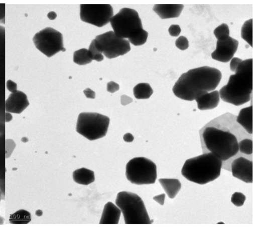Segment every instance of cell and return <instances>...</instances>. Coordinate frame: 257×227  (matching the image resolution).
<instances>
[{"label": "cell", "mask_w": 257, "mask_h": 227, "mask_svg": "<svg viewBox=\"0 0 257 227\" xmlns=\"http://www.w3.org/2000/svg\"><path fill=\"white\" fill-rule=\"evenodd\" d=\"M221 72L212 67L203 66L182 74L175 82L172 91L177 98L192 101L201 92H211L218 86Z\"/></svg>", "instance_id": "cell-1"}, {"label": "cell", "mask_w": 257, "mask_h": 227, "mask_svg": "<svg viewBox=\"0 0 257 227\" xmlns=\"http://www.w3.org/2000/svg\"><path fill=\"white\" fill-rule=\"evenodd\" d=\"M252 90V59L242 60L235 74L230 75L227 84L219 90L220 98L238 106L249 102Z\"/></svg>", "instance_id": "cell-2"}, {"label": "cell", "mask_w": 257, "mask_h": 227, "mask_svg": "<svg viewBox=\"0 0 257 227\" xmlns=\"http://www.w3.org/2000/svg\"><path fill=\"white\" fill-rule=\"evenodd\" d=\"M222 161L210 152L187 160L182 168L181 174L188 180L204 184L218 178Z\"/></svg>", "instance_id": "cell-3"}, {"label": "cell", "mask_w": 257, "mask_h": 227, "mask_svg": "<svg viewBox=\"0 0 257 227\" xmlns=\"http://www.w3.org/2000/svg\"><path fill=\"white\" fill-rule=\"evenodd\" d=\"M201 138L208 152L222 161L233 157L239 151L236 136L226 128L206 126L202 130Z\"/></svg>", "instance_id": "cell-4"}, {"label": "cell", "mask_w": 257, "mask_h": 227, "mask_svg": "<svg viewBox=\"0 0 257 227\" xmlns=\"http://www.w3.org/2000/svg\"><path fill=\"white\" fill-rule=\"evenodd\" d=\"M116 205L122 212L125 224H151L144 203L136 194L120 192L117 194Z\"/></svg>", "instance_id": "cell-5"}, {"label": "cell", "mask_w": 257, "mask_h": 227, "mask_svg": "<svg viewBox=\"0 0 257 227\" xmlns=\"http://www.w3.org/2000/svg\"><path fill=\"white\" fill-rule=\"evenodd\" d=\"M110 22L115 35L121 38H133L147 32L143 28L138 12L124 8L113 16Z\"/></svg>", "instance_id": "cell-6"}, {"label": "cell", "mask_w": 257, "mask_h": 227, "mask_svg": "<svg viewBox=\"0 0 257 227\" xmlns=\"http://www.w3.org/2000/svg\"><path fill=\"white\" fill-rule=\"evenodd\" d=\"M109 118L97 112H81L77 118L76 132L90 140L104 137L107 132Z\"/></svg>", "instance_id": "cell-7"}, {"label": "cell", "mask_w": 257, "mask_h": 227, "mask_svg": "<svg viewBox=\"0 0 257 227\" xmlns=\"http://www.w3.org/2000/svg\"><path fill=\"white\" fill-rule=\"evenodd\" d=\"M125 175L132 184L142 185L155 182L157 177V166L151 160L145 157H136L126 165Z\"/></svg>", "instance_id": "cell-8"}, {"label": "cell", "mask_w": 257, "mask_h": 227, "mask_svg": "<svg viewBox=\"0 0 257 227\" xmlns=\"http://www.w3.org/2000/svg\"><path fill=\"white\" fill-rule=\"evenodd\" d=\"M33 41L36 48L48 58L60 51H66L63 47L62 34L51 27H47L37 32Z\"/></svg>", "instance_id": "cell-9"}, {"label": "cell", "mask_w": 257, "mask_h": 227, "mask_svg": "<svg viewBox=\"0 0 257 227\" xmlns=\"http://www.w3.org/2000/svg\"><path fill=\"white\" fill-rule=\"evenodd\" d=\"M95 40L99 50L108 58L124 55L131 50L128 40L117 37L113 31L98 35Z\"/></svg>", "instance_id": "cell-10"}, {"label": "cell", "mask_w": 257, "mask_h": 227, "mask_svg": "<svg viewBox=\"0 0 257 227\" xmlns=\"http://www.w3.org/2000/svg\"><path fill=\"white\" fill-rule=\"evenodd\" d=\"M113 14V8L109 4H81L80 6L81 20L98 27L107 24Z\"/></svg>", "instance_id": "cell-11"}, {"label": "cell", "mask_w": 257, "mask_h": 227, "mask_svg": "<svg viewBox=\"0 0 257 227\" xmlns=\"http://www.w3.org/2000/svg\"><path fill=\"white\" fill-rule=\"evenodd\" d=\"M238 46V40L230 36L224 40H217L216 49L211 53V57L216 60L227 62L233 57Z\"/></svg>", "instance_id": "cell-12"}, {"label": "cell", "mask_w": 257, "mask_h": 227, "mask_svg": "<svg viewBox=\"0 0 257 227\" xmlns=\"http://www.w3.org/2000/svg\"><path fill=\"white\" fill-rule=\"evenodd\" d=\"M232 176L246 183L252 182V162L244 157L234 160L231 164Z\"/></svg>", "instance_id": "cell-13"}, {"label": "cell", "mask_w": 257, "mask_h": 227, "mask_svg": "<svg viewBox=\"0 0 257 227\" xmlns=\"http://www.w3.org/2000/svg\"><path fill=\"white\" fill-rule=\"evenodd\" d=\"M29 104L26 94L20 90H16L12 92L5 103L7 112L20 114Z\"/></svg>", "instance_id": "cell-14"}, {"label": "cell", "mask_w": 257, "mask_h": 227, "mask_svg": "<svg viewBox=\"0 0 257 227\" xmlns=\"http://www.w3.org/2000/svg\"><path fill=\"white\" fill-rule=\"evenodd\" d=\"M195 100L197 103L199 110H212L218 106L220 100V95L219 92L215 90L210 92L202 91L197 95Z\"/></svg>", "instance_id": "cell-15"}, {"label": "cell", "mask_w": 257, "mask_h": 227, "mask_svg": "<svg viewBox=\"0 0 257 227\" xmlns=\"http://www.w3.org/2000/svg\"><path fill=\"white\" fill-rule=\"evenodd\" d=\"M184 8L182 4H156L153 10L162 19L178 17Z\"/></svg>", "instance_id": "cell-16"}, {"label": "cell", "mask_w": 257, "mask_h": 227, "mask_svg": "<svg viewBox=\"0 0 257 227\" xmlns=\"http://www.w3.org/2000/svg\"><path fill=\"white\" fill-rule=\"evenodd\" d=\"M121 210L112 202H107L104 207L100 220V224H118Z\"/></svg>", "instance_id": "cell-17"}, {"label": "cell", "mask_w": 257, "mask_h": 227, "mask_svg": "<svg viewBox=\"0 0 257 227\" xmlns=\"http://www.w3.org/2000/svg\"><path fill=\"white\" fill-rule=\"evenodd\" d=\"M236 122L243 128L249 134H252V106L244 108L240 110L236 117Z\"/></svg>", "instance_id": "cell-18"}, {"label": "cell", "mask_w": 257, "mask_h": 227, "mask_svg": "<svg viewBox=\"0 0 257 227\" xmlns=\"http://www.w3.org/2000/svg\"><path fill=\"white\" fill-rule=\"evenodd\" d=\"M158 180L170 198H174L181 188V184L177 178H163Z\"/></svg>", "instance_id": "cell-19"}, {"label": "cell", "mask_w": 257, "mask_h": 227, "mask_svg": "<svg viewBox=\"0 0 257 227\" xmlns=\"http://www.w3.org/2000/svg\"><path fill=\"white\" fill-rule=\"evenodd\" d=\"M73 178L77 184L88 185L95 180L94 172L85 168L74 170L73 172Z\"/></svg>", "instance_id": "cell-20"}, {"label": "cell", "mask_w": 257, "mask_h": 227, "mask_svg": "<svg viewBox=\"0 0 257 227\" xmlns=\"http://www.w3.org/2000/svg\"><path fill=\"white\" fill-rule=\"evenodd\" d=\"M133 92L137 99H148L153 94V90L148 83H139L134 88Z\"/></svg>", "instance_id": "cell-21"}, {"label": "cell", "mask_w": 257, "mask_h": 227, "mask_svg": "<svg viewBox=\"0 0 257 227\" xmlns=\"http://www.w3.org/2000/svg\"><path fill=\"white\" fill-rule=\"evenodd\" d=\"M31 220V214L25 210H20L11 214L9 219L13 224H27Z\"/></svg>", "instance_id": "cell-22"}, {"label": "cell", "mask_w": 257, "mask_h": 227, "mask_svg": "<svg viewBox=\"0 0 257 227\" xmlns=\"http://www.w3.org/2000/svg\"><path fill=\"white\" fill-rule=\"evenodd\" d=\"M92 60L89 52L86 48H81L74 52L73 62L78 65H85Z\"/></svg>", "instance_id": "cell-23"}, {"label": "cell", "mask_w": 257, "mask_h": 227, "mask_svg": "<svg viewBox=\"0 0 257 227\" xmlns=\"http://www.w3.org/2000/svg\"><path fill=\"white\" fill-rule=\"evenodd\" d=\"M241 38L252 46V19L246 20L241 29Z\"/></svg>", "instance_id": "cell-24"}, {"label": "cell", "mask_w": 257, "mask_h": 227, "mask_svg": "<svg viewBox=\"0 0 257 227\" xmlns=\"http://www.w3.org/2000/svg\"><path fill=\"white\" fill-rule=\"evenodd\" d=\"M217 40H223L229 36V29L226 24H222L215 28L213 32Z\"/></svg>", "instance_id": "cell-25"}, {"label": "cell", "mask_w": 257, "mask_h": 227, "mask_svg": "<svg viewBox=\"0 0 257 227\" xmlns=\"http://www.w3.org/2000/svg\"><path fill=\"white\" fill-rule=\"evenodd\" d=\"M88 50L92 60L101 62L103 60V56L98 48L95 39L93 40L90 44Z\"/></svg>", "instance_id": "cell-26"}, {"label": "cell", "mask_w": 257, "mask_h": 227, "mask_svg": "<svg viewBox=\"0 0 257 227\" xmlns=\"http://www.w3.org/2000/svg\"><path fill=\"white\" fill-rule=\"evenodd\" d=\"M238 150L240 152L251 154H252V140L249 138H244L240 140L238 143Z\"/></svg>", "instance_id": "cell-27"}, {"label": "cell", "mask_w": 257, "mask_h": 227, "mask_svg": "<svg viewBox=\"0 0 257 227\" xmlns=\"http://www.w3.org/2000/svg\"><path fill=\"white\" fill-rule=\"evenodd\" d=\"M245 196L241 192H235L231 197V202L236 206H243L245 200Z\"/></svg>", "instance_id": "cell-28"}, {"label": "cell", "mask_w": 257, "mask_h": 227, "mask_svg": "<svg viewBox=\"0 0 257 227\" xmlns=\"http://www.w3.org/2000/svg\"><path fill=\"white\" fill-rule=\"evenodd\" d=\"M175 45L179 49L184 50L188 48L189 42L185 36H181L176 40Z\"/></svg>", "instance_id": "cell-29"}, {"label": "cell", "mask_w": 257, "mask_h": 227, "mask_svg": "<svg viewBox=\"0 0 257 227\" xmlns=\"http://www.w3.org/2000/svg\"><path fill=\"white\" fill-rule=\"evenodd\" d=\"M181 28L178 24H172L168 29L170 34L172 36H177L181 32Z\"/></svg>", "instance_id": "cell-30"}, {"label": "cell", "mask_w": 257, "mask_h": 227, "mask_svg": "<svg viewBox=\"0 0 257 227\" xmlns=\"http://www.w3.org/2000/svg\"><path fill=\"white\" fill-rule=\"evenodd\" d=\"M242 60L237 57H233L231 59L230 62V69L233 72H235L236 68L238 65L242 62Z\"/></svg>", "instance_id": "cell-31"}, {"label": "cell", "mask_w": 257, "mask_h": 227, "mask_svg": "<svg viewBox=\"0 0 257 227\" xmlns=\"http://www.w3.org/2000/svg\"><path fill=\"white\" fill-rule=\"evenodd\" d=\"M119 88V84L113 81H110L107 84V91L110 93L117 91Z\"/></svg>", "instance_id": "cell-32"}, {"label": "cell", "mask_w": 257, "mask_h": 227, "mask_svg": "<svg viewBox=\"0 0 257 227\" xmlns=\"http://www.w3.org/2000/svg\"><path fill=\"white\" fill-rule=\"evenodd\" d=\"M7 87L8 90L12 92L17 90V84L11 80H8Z\"/></svg>", "instance_id": "cell-33"}, {"label": "cell", "mask_w": 257, "mask_h": 227, "mask_svg": "<svg viewBox=\"0 0 257 227\" xmlns=\"http://www.w3.org/2000/svg\"><path fill=\"white\" fill-rule=\"evenodd\" d=\"M120 101L122 106H125L132 102L133 99L125 94H123L121 96Z\"/></svg>", "instance_id": "cell-34"}, {"label": "cell", "mask_w": 257, "mask_h": 227, "mask_svg": "<svg viewBox=\"0 0 257 227\" xmlns=\"http://www.w3.org/2000/svg\"><path fill=\"white\" fill-rule=\"evenodd\" d=\"M83 92L87 98L93 99L95 97V92L89 88L85 89Z\"/></svg>", "instance_id": "cell-35"}, {"label": "cell", "mask_w": 257, "mask_h": 227, "mask_svg": "<svg viewBox=\"0 0 257 227\" xmlns=\"http://www.w3.org/2000/svg\"><path fill=\"white\" fill-rule=\"evenodd\" d=\"M165 194H162L153 197V200L158 202L160 204L163 206L164 204Z\"/></svg>", "instance_id": "cell-36"}, {"label": "cell", "mask_w": 257, "mask_h": 227, "mask_svg": "<svg viewBox=\"0 0 257 227\" xmlns=\"http://www.w3.org/2000/svg\"><path fill=\"white\" fill-rule=\"evenodd\" d=\"M123 140L127 142H132L134 139V137L131 133H126L123 136Z\"/></svg>", "instance_id": "cell-37"}, {"label": "cell", "mask_w": 257, "mask_h": 227, "mask_svg": "<svg viewBox=\"0 0 257 227\" xmlns=\"http://www.w3.org/2000/svg\"><path fill=\"white\" fill-rule=\"evenodd\" d=\"M5 4H0V20L5 18Z\"/></svg>", "instance_id": "cell-38"}, {"label": "cell", "mask_w": 257, "mask_h": 227, "mask_svg": "<svg viewBox=\"0 0 257 227\" xmlns=\"http://www.w3.org/2000/svg\"><path fill=\"white\" fill-rule=\"evenodd\" d=\"M57 16L56 14L54 12H51L48 14V17L50 20H54Z\"/></svg>", "instance_id": "cell-39"}, {"label": "cell", "mask_w": 257, "mask_h": 227, "mask_svg": "<svg viewBox=\"0 0 257 227\" xmlns=\"http://www.w3.org/2000/svg\"><path fill=\"white\" fill-rule=\"evenodd\" d=\"M5 38V28L0 26V40Z\"/></svg>", "instance_id": "cell-40"}, {"label": "cell", "mask_w": 257, "mask_h": 227, "mask_svg": "<svg viewBox=\"0 0 257 227\" xmlns=\"http://www.w3.org/2000/svg\"><path fill=\"white\" fill-rule=\"evenodd\" d=\"M2 196H3L1 190H0V202L1 200V199H2Z\"/></svg>", "instance_id": "cell-41"}]
</instances>
